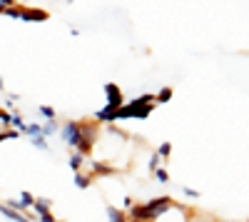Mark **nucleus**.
I'll use <instances>...</instances> for the list:
<instances>
[{
	"mask_svg": "<svg viewBox=\"0 0 249 222\" xmlns=\"http://www.w3.org/2000/svg\"><path fill=\"white\" fill-rule=\"evenodd\" d=\"M107 222H127V212L107 205Z\"/></svg>",
	"mask_w": 249,
	"mask_h": 222,
	"instance_id": "13",
	"label": "nucleus"
},
{
	"mask_svg": "<svg viewBox=\"0 0 249 222\" xmlns=\"http://www.w3.org/2000/svg\"><path fill=\"white\" fill-rule=\"evenodd\" d=\"M105 95H107V108H112V110H120L122 105H124V95H122V90H120V85L117 83H105Z\"/></svg>",
	"mask_w": 249,
	"mask_h": 222,
	"instance_id": "5",
	"label": "nucleus"
},
{
	"mask_svg": "<svg viewBox=\"0 0 249 222\" xmlns=\"http://www.w3.org/2000/svg\"><path fill=\"white\" fill-rule=\"evenodd\" d=\"M60 137H62V143H65V145L77 150V143H80V120H65V123L60 125Z\"/></svg>",
	"mask_w": 249,
	"mask_h": 222,
	"instance_id": "3",
	"label": "nucleus"
},
{
	"mask_svg": "<svg viewBox=\"0 0 249 222\" xmlns=\"http://www.w3.org/2000/svg\"><path fill=\"white\" fill-rule=\"evenodd\" d=\"M40 115H43L45 120H55V108H50V105H40Z\"/></svg>",
	"mask_w": 249,
	"mask_h": 222,
	"instance_id": "21",
	"label": "nucleus"
},
{
	"mask_svg": "<svg viewBox=\"0 0 249 222\" xmlns=\"http://www.w3.org/2000/svg\"><path fill=\"white\" fill-rule=\"evenodd\" d=\"M155 177H157L160 185H167V183H170V172L164 170V167H157V170H155Z\"/></svg>",
	"mask_w": 249,
	"mask_h": 222,
	"instance_id": "20",
	"label": "nucleus"
},
{
	"mask_svg": "<svg viewBox=\"0 0 249 222\" xmlns=\"http://www.w3.org/2000/svg\"><path fill=\"white\" fill-rule=\"evenodd\" d=\"M132 205H135V200H132V197H124V200H122V210H130Z\"/></svg>",
	"mask_w": 249,
	"mask_h": 222,
	"instance_id": "25",
	"label": "nucleus"
},
{
	"mask_svg": "<svg viewBox=\"0 0 249 222\" xmlns=\"http://www.w3.org/2000/svg\"><path fill=\"white\" fill-rule=\"evenodd\" d=\"M0 215L8 217L10 222H35L33 217H25L23 212H15V210H10V207H8V205H3V203H0Z\"/></svg>",
	"mask_w": 249,
	"mask_h": 222,
	"instance_id": "8",
	"label": "nucleus"
},
{
	"mask_svg": "<svg viewBox=\"0 0 249 222\" xmlns=\"http://www.w3.org/2000/svg\"><path fill=\"white\" fill-rule=\"evenodd\" d=\"M152 110H155V95H152V92H144V95L130 100V103H124L120 110H115V117H117V120H130V117H135V120H147Z\"/></svg>",
	"mask_w": 249,
	"mask_h": 222,
	"instance_id": "1",
	"label": "nucleus"
},
{
	"mask_svg": "<svg viewBox=\"0 0 249 222\" xmlns=\"http://www.w3.org/2000/svg\"><path fill=\"white\" fill-rule=\"evenodd\" d=\"M182 192H184L187 197H190V200H197V197H202V195H199V190H192V187H187V185L182 187Z\"/></svg>",
	"mask_w": 249,
	"mask_h": 222,
	"instance_id": "23",
	"label": "nucleus"
},
{
	"mask_svg": "<svg viewBox=\"0 0 249 222\" xmlns=\"http://www.w3.org/2000/svg\"><path fill=\"white\" fill-rule=\"evenodd\" d=\"M50 207H53V200H50V197H35V203H33L35 217L45 215V212H50ZM35 217H33V220H35Z\"/></svg>",
	"mask_w": 249,
	"mask_h": 222,
	"instance_id": "9",
	"label": "nucleus"
},
{
	"mask_svg": "<svg viewBox=\"0 0 249 222\" xmlns=\"http://www.w3.org/2000/svg\"><path fill=\"white\" fill-rule=\"evenodd\" d=\"M172 95H175V90H172V88H162V90L155 95V105H164V103H170Z\"/></svg>",
	"mask_w": 249,
	"mask_h": 222,
	"instance_id": "14",
	"label": "nucleus"
},
{
	"mask_svg": "<svg viewBox=\"0 0 249 222\" xmlns=\"http://www.w3.org/2000/svg\"><path fill=\"white\" fill-rule=\"evenodd\" d=\"M95 123H102V125H110L112 128V123H117V117H115V110L112 108H102V110H97L95 112Z\"/></svg>",
	"mask_w": 249,
	"mask_h": 222,
	"instance_id": "7",
	"label": "nucleus"
},
{
	"mask_svg": "<svg viewBox=\"0 0 249 222\" xmlns=\"http://www.w3.org/2000/svg\"><path fill=\"white\" fill-rule=\"evenodd\" d=\"M115 170L107 165V163H100V160H92L90 163V175L92 177H100V175H112Z\"/></svg>",
	"mask_w": 249,
	"mask_h": 222,
	"instance_id": "10",
	"label": "nucleus"
},
{
	"mask_svg": "<svg viewBox=\"0 0 249 222\" xmlns=\"http://www.w3.org/2000/svg\"><path fill=\"white\" fill-rule=\"evenodd\" d=\"M0 90H5V83H3V77H0Z\"/></svg>",
	"mask_w": 249,
	"mask_h": 222,
	"instance_id": "28",
	"label": "nucleus"
},
{
	"mask_svg": "<svg viewBox=\"0 0 249 222\" xmlns=\"http://www.w3.org/2000/svg\"><path fill=\"white\" fill-rule=\"evenodd\" d=\"M33 203H35V197H33L28 190H23V192H20V205L25 207V212H28V215H30V210H33Z\"/></svg>",
	"mask_w": 249,
	"mask_h": 222,
	"instance_id": "16",
	"label": "nucleus"
},
{
	"mask_svg": "<svg viewBox=\"0 0 249 222\" xmlns=\"http://www.w3.org/2000/svg\"><path fill=\"white\" fill-rule=\"evenodd\" d=\"M157 155H160V160H170V155H172V143H162V145L157 148Z\"/></svg>",
	"mask_w": 249,
	"mask_h": 222,
	"instance_id": "18",
	"label": "nucleus"
},
{
	"mask_svg": "<svg viewBox=\"0 0 249 222\" xmlns=\"http://www.w3.org/2000/svg\"><path fill=\"white\" fill-rule=\"evenodd\" d=\"M68 165L72 172H82V165H85V155H80V152H72L68 157Z\"/></svg>",
	"mask_w": 249,
	"mask_h": 222,
	"instance_id": "12",
	"label": "nucleus"
},
{
	"mask_svg": "<svg viewBox=\"0 0 249 222\" xmlns=\"http://www.w3.org/2000/svg\"><path fill=\"white\" fill-rule=\"evenodd\" d=\"M10 3H13V0H5V3H0V13H5V10H8V5H10Z\"/></svg>",
	"mask_w": 249,
	"mask_h": 222,
	"instance_id": "26",
	"label": "nucleus"
},
{
	"mask_svg": "<svg viewBox=\"0 0 249 222\" xmlns=\"http://www.w3.org/2000/svg\"><path fill=\"white\" fill-rule=\"evenodd\" d=\"M10 125H13V130H18V132H20V130L25 128V123H23V115H20V112H13V115H10Z\"/></svg>",
	"mask_w": 249,
	"mask_h": 222,
	"instance_id": "19",
	"label": "nucleus"
},
{
	"mask_svg": "<svg viewBox=\"0 0 249 222\" xmlns=\"http://www.w3.org/2000/svg\"><path fill=\"white\" fill-rule=\"evenodd\" d=\"M35 220H37V222H57L53 212H45V215H40V217H35Z\"/></svg>",
	"mask_w": 249,
	"mask_h": 222,
	"instance_id": "24",
	"label": "nucleus"
},
{
	"mask_svg": "<svg viewBox=\"0 0 249 222\" xmlns=\"http://www.w3.org/2000/svg\"><path fill=\"white\" fill-rule=\"evenodd\" d=\"M28 140H30V145H33L35 150H40V152H50V143H48L43 135H40V137H28Z\"/></svg>",
	"mask_w": 249,
	"mask_h": 222,
	"instance_id": "15",
	"label": "nucleus"
},
{
	"mask_svg": "<svg viewBox=\"0 0 249 222\" xmlns=\"http://www.w3.org/2000/svg\"><path fill=\"white\" fill-rule=\"evenodd\" d=\"M50 15L48 10L43 8H28V5H20V20H25V23H45Z\"/></svg>",
	"mask_w": 249,
	"mask_h": 222,
	"instance_id": "6",
	"label": "nucleus"
},
{
	"mask_svg": "<svg viewBox=\"0 0 249 222\" xmlns=\"http://www.w3.org/2000/svg\"><path fill=\"white\" fill-rule=\"evenodd\" d=\"M95 140H97V123H90V120H80V143L77 150L80 155H90L95 148Z\"/></svg>",
	"mask_w": 249,
	"mask_h": 222,
	"instance_id": "2",
	"label": "nucleus"
},
{
	"mask_svg": "<svg viewBox=\"0 0 249 222\" xmlns=\"http://www.w3.org/2000/svg\"><path fill=\"white\" fill-rule=\"evenodd\" d=\"M72 183H75L77 190H90V185L95 183V177H92V175H85V172H75Z\"/></svg>",
	"mask_w": 249,
	"mask_h": 222,
	"instance_id": "11",
	"label": "nucleus"
},
{
	"mask_svg": "<svg viewBox=\"0 0 249 222\" xmlns=\"http://www.w3.org/2000/svg\"><path fill=\"white\" fill-rule=\"evenodd\" d=\"M160 163H162V160H160V155L155 152V155L150 157V163H147V170H150V172H155V170L160 167Z\"/></svg>",
	"mask_w": 249,
	"mask_h": 222,
	"instance_id": "22",
	"label": "nucleus"
},
{
	"mask_svg": "<svg viewBox=\"0 0 249 222\" xmlns=\"http://www.w3.org/2000/svg\"><path fill=\"white\" fill-rule=\"evenodd\" d=\"M127 222H135V220H127Z\"/></svg>",
	"mask_w": 249,
	"mask_h": 222,
	"instance_id": "29",
	"label": "nucleus"
},
{
	"mask_svg": "<svg viewBox=\"0 0 249 222\" xmlns=\"http://www.w3.org/2000/svg\"><path fill=\"white\" fill-rule=\"evenodd\" d=\"M172 205H175V203H172L170 195H160V197H152V200H147V203H144V207L150 210V215H152L155 220H160Z\"/></svg>",
	"mask_w": 249,
	"mask_h": 222,
	"instance_id": "4",
	"label": "nucleus"
},
{
	"mask_svg": "<svg viewBox=\"0 0 249 222\" xmlns=\"http://www.w3.org/2000/svg\"><path fill=\"white\" fill-rule=\"evenodd\" d=\"M55 132H60V125L55 123V120H48V123L43 125V137L48 140V137H53Z\"/></svg>",
	"mask_w": 249,
	"mask_h": 222,
	"instance_id": "17",
	"label": "nucleus"
},
{
	"mask_svg": "<svg viewBox=\"0 0 249 222\" xmlns=\"http://www.w3.org/2000/svg\"><path fill=\"white\" fill-rule=\"evenodd\" d=\"M212 222H234V220H222V217H217V220H212Z\"/></svg>",
	"mask_w": 249,
	"mask_h": 222,
	"instance_id": "27",
	"label": "nucleus"
}]
</instances>
